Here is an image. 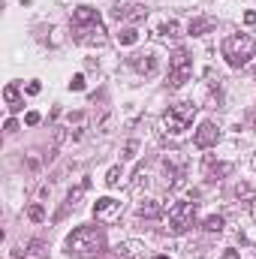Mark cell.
<instances>
[{
  "label": "cell",
  "instance_id": "obj_1",
  "mask_svg": "<svg viewBox=\"0 0 256 259\" xmlns=\"http://www.w3.org/2000/svg\"><path fill=\"white\" fill-rule=\"evenodd\" d=\"M72 36L81 46H106V24L91 6H78L72 12Z\"/></svg>",
  "mask_w": 256,
  "mask_h": 259
},
{
  "label": "cell",
  "instance_id": "obj_2",
  "mask_svg": "<svg viewBox=\"0 0 256 259\" xmlns=\"http://www.w3.org/2000/svg\"><path fill=\"white\" fill-rule=\"evenodd\" d=\"M69 253L78 259H97L106 253V232L97 226H78L69 238H66Z\"/></svg>",
  "mask_w": 256,
  "mask_h": 259
},
{
  "label": "cell",
  "instance_id": "obj_3",
  "mask_svg": "<svg viewBox=\"0 0 256 259\" xmlns=\"http://www.w3.org/2000/svg\"><path fill=\"white\" fill-rule=\"evenodd\" d=\"M256 55V39L247 33H235V36H226L223 39V58L229 66H244L250 58Z\"/></svg>",
  "mask_w": 256,
  "mask_h": 259
},
{
  "label": "cell",
  "instance_id": "obj_4",
  "mask_svg": "<svg viewBox=\"0 0 256 259\" xmlns=\"http://www.w3.org/2000/svg\"><path fill=\"white\" fill-rule=\"evenodd\" d=\"M193 118H196V106H193V103H175V106L166 109L163 124H166V130H169L172 136H181V133L190 130Z\"/></svg>",
  "mask_w": 256,
  "mask_h": 259
},
{
  "label": "cell",
  "instance_id": "obj_5",
  "mask_svg": "<svg viewBox=\"0 0 256 259\" xmlns=\"http://www.w3.org/2000/svg\"><path fill=\"white\" fill-rule=\"evenodd\" d=\"M196 223V202H175L169 208V232L172 235H184Z\"/></svg>",
  "mask_w": 256,
  "mask_h": 259
},
{
  "label": "cell",
  "instance_id": "obj_6",
  "mask_svg": "<svg viewBox=\"0 0 256 259\" xmlns=\"http://www.w3.org/2000/svg\"><path fill=\"white\" fill-rule=\"evenodd\" d=\"M193 75V58H190V52H184V49H178L175 55H172V61H169V88L172 91H178L187 78Z\"/></svg>",
  "mask_w": 256,
  "mask_h": 259
},
{
  "label": "cell",
  "instance_id": "obj_7",
  "mask_svg": "<svg viewBox=\"0 0 256 259\" xmlns=\"http://www.w3.org/2000/svg\"><path fill=\"white\" fill-rule=\"evenodd\" d=\"M94 217L100 220V223H118L121 220V202L118 199H97V205H94Z\"/></svg>",
  "mask_w": 256,
  "mask_h": 259
},
{
  "label": "cell",
  "instance_id": "obj_8",
  "mask_svg": "<svg viewBox=\"0 0 256 259\" xmlns=\"http://www.w3.org/2000/svg\"><path fill=\"white\" fill-rule=\"evenodd\" d=\"M217 139H220V130L214 127L211 121H202V127L196 130V148H211V145H217Z\"/></svg>",
  "mask_w": 256,
  "mask_h": 259
},
{
  "label": "cell",
  "instance_id": "obj_9",
  "mask_svg": "<svg viewBox=\"0 0 256 259\" xmlns=\"http://www.w3.org/2000/svg\"><path fill=\"white\" fill-rule=\"evenodd\" d=\"M112 15H115V21H142L145 18V9L142 6H115L112 9Z\"/></svg>",
  "mask_w": 256,
  "mask_h": 259
},
{
  "label": "cell",
  "instance_id": "obj_10",
  "mask_svg": "<svg viewBox=\"0 0 256 259\" xmlns=\"http://www.w3.org/2000/svg\"><path fill=\"white\" fill-rule=\"evenodd\" d=\"M232 166L229 163H214V160H205V178L208 181H220L223 175H229Z\"/></svg>",
  "mask_w": 256,
  "mask_h": 259
},
{
  "label": "cell",
  "instance_id": "obj_11",
  "mask_svg": "<svg viewBox=\"0 0 256 259\" xmlns=\"http://www.w3.org/2000/svg\"><path fill=\"white\" fill-rule=\"evenodd\" d=\"M130 64H133L136 72H142V75H154V69H157V61H154L151 55H136Z\"/></svg>",
  "mask_w": 256,
  "mask_h": 259
},
{
  "label": "cell",
  "instance_id": "obj_12",
  "mask_svg": "<svg viewBox=\"0 0 256 259\" xmlns=\"http://www.w3.org/2000/svg\"><path fill=\"white\" fill-rule=\"evenodd\" d=\"M3 97H6V106H9V112H21V109H24V103H21V94H18V88H15V84H6V88H3Z\"/></svg>",
  "mask_w": 256,
  "mask_h": 259
},
{
  "label": "cell",
  "instance_id": "obj_13",
  "mask_svg": "<svg viewBox=\"0 0 256 259\" xmlns=\"http://www.w3.org/2000/svg\"><path fill=\"white\" fill-rule=\"evenodd\" d=\"M160 214V205L154 202V199H145L142 205H139V217H157Z\"/></svg>",
  "mask_w": 256,
  "mask_h": 259
},
{
  "label": "cell",
  "instance_id": "obj_14",
  "mask_svg": "<svg viewBox=\"0 0 256 259\" xmlns=\"http://www.w3.org/2000/svg\"><path fill=\"white\" fill-rule=\"evenodd\" d=\"M24 256L27 259H46V244L42 241H30L27 250H24Z\"/></svg>",
  "mask_w": 256,
  "mask_h": 259
},
{
  "label": "cell",
  "instance_id": "obj_15",
  "mask_svg": "<svg viewBox=\"0 0 256 259\" xmlns=\"http://www.w3.org/2000/svg\"><path fill=\"white\" fill-rule=\"evenodd\" d=\"M84 190H88V181H81L75 190H69V196H66V208H75V205H78V199L84 196Z\"/></svg>",
  "mask_w": 256,
  "mask_h": 259
},
{
  "label": "cell",
  "instance_id": "obj_16",
  "mask_svg": "<svg viewBox=\"0 0 256 259\" xmlns=\"http://www.w3.org/2000/svg\"><path fill=\"white\" fill-rule=\"evenodd\" d=\"M211 27H214V24H211L208 18H196V21H190V33H193V36H199V33H208Z\"/></svg>",
  "mask_w": 256,
  "mask_h": 259
},
{
  "label": "cell",
  "instance_id": "obj_17",
  "mask_svg": "<svg viewBox=\"0 0 256 259\" xmlns=\"http://www.w3.org/2000/svg\"><path fill=\"white\" fill-rule=\"evenodd\" d=\"M136 39H139V30H136V27H124V30L118 33V42H121V46H133Z\"/></svg>",
  "mask_w": 256,
  "mask_h": 259
},
{
  "label": "cell",
  "instance_id": "obj_18",
  "mask_svg": "<svg viewBox=\"0 0 256 259\" xmlns=\"http://www.w3.org/2000/svg\"><path fill=\"white\" fill-rule=\"evenodd\" d=\"M202 229H205V232H220V229H223V217H205Z\"/></svg>",
  "mask_w": 256,
  "mask_h": 259
},
{
  "label": "cell",
  "instance_id": "obj_19",
  "mask_svg": "<svg viewBox=\"0 0 256 259\" xmlns=\"http://www.w3.org/2000/svg\"><path fill=\"white\" fill-rule=\"evenodd\" d=\"M27 217H30L33 223H39V220L46 217V211H42V205H30V208H27Z\"/></svg>",
  "mask_w": 256,
  "mask_h": 259
},
{
  "label": "cell",
  "instance_id": "obj_20",
  "mask_svg": "<svg viewBox=\"0 0 256 259\" xmlns=\"http://www.w3.org/2000/svg\"><path fill=\"white\" fill-rule=\"evenodd\" d=\"M160 33H163V36H178V21H166V24L160 27Z\"/></svg>",
  "mask_w": 256,
  "mask_h": 259
},
{
  "label": "cell",
  "instance_id": "obj_21",
  "mask_svg": "<svg viewBox=\"0 0 256 259\" xmlns=\"http://www.w3.org/2000/svg\"><path fill=\"white\" fill-rule=\"evenodd\" d=\"M106 184H109V187H118V184H121V169H118V166H115V169H109Z\"/></svg>",
  "mask_w": 256,
  "mask_h": 259
},
{
  "label": "cell",
  "instance_id": "obj_22",
  "mask_svg": "<svg viewBox=\"0 0 256 259\" xmlns=\"http://www.w3.org/2000/svg\"><path fill=\"white\" fill-rule=\"evenodd\" d=\"M84 121H88V118H84L81 112H78V115H69V127H75V139H78V127H84Z\"/></svg>",
  "mask_w": 256,
  "mask_h": 259
},
{
  "label": "cell",
  "instance_id": "obj_23",
  "mask_svg": "<svg viewBox=\"0 0 256 259\" xmlns=\"http://www.w3.org/2000/svg\"><path fill=\"white\" fill-rule=\"evenodd\" d=\"M69 88H72V91H84V75H75V78L69 81Z\"/></svg>",
  "mask_w": 256,
  "mask_h": 259
},
{
  "label": "cell",
  "instance_id": "obj_24",
  "mask_svg": "<svg viewBox=\"0 0 256 259\" xmlns=\"http://www.w3.org/2000/svg\"><path fill=\"white\" fill-rule=\"evenodd\" d=\"M24 124H27V127H36V124H39V112H27Z\"/></svg>",
  "mask_w": 256,
  "mask_h": 259
},
{
  "label": "cell",
  "instance_id": "obj_25",
  "mask_svg": "<svg viewBox=\"0 0 256 259\" xmlns=\"http://www.w3.org/2000/svg\"><path fill=\"white\" fill-rule=\"evenodd\" d=\"M235 193H238V196H250V193H253V190H250L247 184H238V187H235Z\"/></svg>",
  "mask_w": 256,
  "mask_h": 259
},
{
  "label": "cell",
  "instance_id": "obj_26",
  "mask_svg": "<svg viewBox=\"0 0 256 259\" xmlns=\"http://www.w3.org/2000/svg\"><path fill=\"white\" fill-rule=\"evenodd\" d=\"M244 24H256V12H244Z\"/></svg>",
  "mask_w": 256,
  "mask_h": 259
},
{
  "label": "cell",
  "instance_id": "obj_27",
  "mask_svg": "<svg viewBox=\"0 0 256 259\" xmlns=\"http://www.w3.org/2000/svg\"><path fill=\"white\" fill-rule=\"evenodd\" d=\"M27 94H39V81H30L27 84Z\"/></svg>",
  "mask_w": 256,
  "mask_h": 259
},
{
  "label": "cell",
  "instance_id": "obj_28",
  "mask_svg": "<svg viewBox=\"0 0 256 259\" xmlns=\"http://www.w3.org/2000/svg\"><path fill=\"white\" fill-rule=\"evenodd\" d=\"M223 259H241V256H238L235 250H226V253H223Z\"/></svg>",
  "mask_w": 256,
  "mask_h": 259
},
{
  "label": "cell",
  "instance_id": "obj_29",
  "mask_svg": "<svg viewBox=\"0 0 256 259\" xmlns=\"http://www.w3.org/2000/svg\"><path fill=\"white\" fill-rule=\"evenodd\" d=\"M154 259H169V256H154Z\"/></svg>",
  "mask_w": 256,
  "mask_h": 259
}]
</instances>
